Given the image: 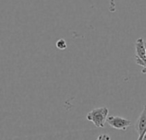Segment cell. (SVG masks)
Listing matches in <instances>:
<instances>
[{
    "label": "cell",
    "instance_id": "6da1fadb",
    "mask_svg": "<svg viewBox=\"0 0 146 140\" xmlns=\"http://www.w3.org/2000/svg\"><path fill=\"white\" fill-rule=\"evenodd\" d=\"M109 115V109L106 107L97 108L89 112L86 115V119L92 121L97 127H104L107 121Z\"/></svg>",
    "mask_w": 146,
    "mask_h": 140
},
{
    "label": "cell",
    "instance_id": "7a4b0ae2",
    "mask_svg": "<svg viewBox=\"0 0 146 140\" xmlns=\"http://www.w3.org/2000/svg\"><path fill=\"white\" fill-rule=\"evenodd\" d=\"M107 122L111 127L117 130H123V131H126L132 125L131 121L125 119L123 117L114 116V115L108 116Z\"/></svg>",
    "mask_w": 146,
    "mask_h": 140
},
{
    "label": "cell",
    "instance_id": "3957f363",
    "mask_svg": "<svg viewBox=\"0 0 146 140\" xmlns=\"http://www.w3.org/2000/svg\"><path fill=\"white\" fill-rule=\"evenodd\" d=\"M136 130L139 133V139H143L145 134L146 133V105L144 107L143 111L141 112L138 121L136 123Z\"/></svg>",
    "mask_w": 146,
    "mask_h": 140
},
{
    "label": "cell",
    "instance_id": "277c9868",
    "mask_svg": "<svg viewBox=\"0 0 146 140\" xmlns=\"http://www.w3.org/2000/svg\"><path fill=\"white\" fill-rule=\"evenodd\" d=\"M136 57L146 60V47L142 38H138L136 41Z\"/></svg>",
    "mask_w": 146,
    "mask_h": 140
},
{
    "label": "cell",
    "instance_id": "5b68a950",
    "mask_svg": "<svg viewBox=\"0 0 146 140\" xmlns=\"http://www.w3.org/2000/svg\"><path fill=\"white\" fill-rule=\"evenodd\" d=\"M56 45L57 49H59V50H66L67 47H68V44H67L66 41H65L64 39H62V38L58 39V40L56 41Z\"/></svg>",
    "mask_w": 146,
    "mask_h": 140
},
{
    "label": "cell",
    "instance_id": "8992f818",
    "mask_svg": "<svg viewBox=\"0 0 146 140\" xmlns=\"http://www.w3.org/2000/svg\"><path fill=\"white\" fill-rule=\"evenodd\" d=\"M98 139H99V140H102V139L109 140V139H110V136H108V135H105V134H104V135H100V136H98Z\"/></svg>",
    "mask_w": 146,
    "mask_h": 140
},
{
    "label": "cell",
    "instance_id": "52a82bcc",
    "mask_svg": "<svg viewBox=\"0 0 146 140\" xmlns=\"http://www.w3.org/2000/svg\"><path fill=\"white\" fill-rule=\"evenodd\" d=\"M145 47H146V42H145Z\"/></svg>",
    "mask_w": 146,
    "mask_h": 140
}]
</instances>
